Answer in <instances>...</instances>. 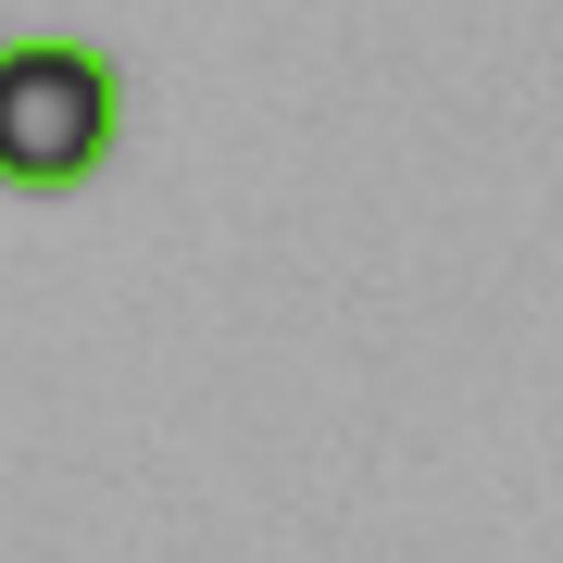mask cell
<instances>
[{"label": "cell", "mask_w": 563, "mask_h": 563, "mask_svg": "<svg viewBox=\"0 0 563 563\" xmlns=\"http://www.w3.org/2000/svg\"><path fill=\"white\" fill-rule=\"evenodd\" d=\"M125 139V76L88 38H0V188L63 201L88 188Z\"/></svg>", "instance_id": "1"}]
</instances>
